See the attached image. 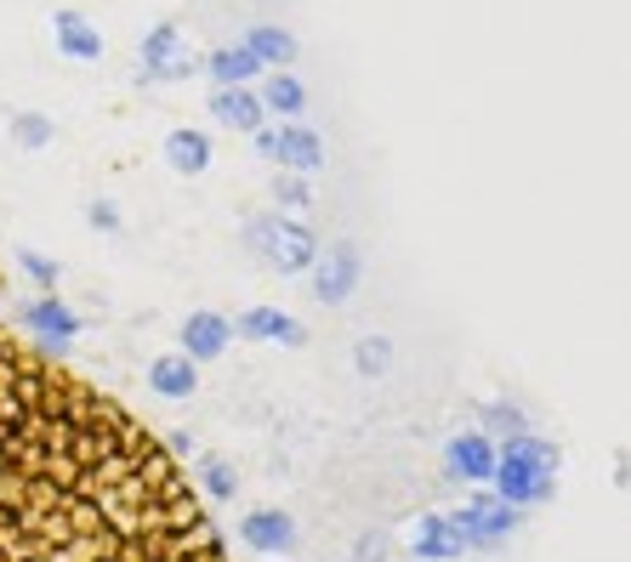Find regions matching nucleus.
<instances>
[{
    "mask_svg": "<svg viewBox=\"0 0 631 562\" xmlns=\"http://www.w3.org/2000/svg\"><path fill=\"white\" fill-rule=\"evenodd\" d=\"M0 562H228L171 449L52 352L0 336Z\"/></svg>",
    "mask_w": 631,
    "mask_h": 562,
    "instance_id": "f257e3e1",
    "label": "nucleus"
},
{
    "mask_svg": "<svg viewBox=\"0 0 631 562\" xmlns=\"http://www.w3.org/2000/svg\"><path fill=\"white\" fill-rule=\"evenodd\" d=\"M495 495L507 505H546L552 495H558V449L529 438V432H518V438L495 444Z\"/></svg>",
    "mask_w": 631,
    "mask_h": 562,
    "instance_id": "f03ea898",
    "label": "nucleus"
},
{
    "mask_svg": "<svg viewBox=\"0 0 631 562\" xmlns=\"http://www.w3.org/2000/svg\"><path fill=\"white\" fill-rule=\"evenodd\" d=\"M245 245H250V255H257L262 267H273V273H308L313 262H319V234L308 222H296V216H285V211H268V216H257L245 227Z\"/></svg>",
    "mask_w": 631,
    "mask_h": 562,
    "instance_id": "7ed1b4c3",
    "label": "nucleus"
},
{
    "mask_svg": "<svg viewBox=\"0 0 631 562\" xmlns=\"http://www.w3.org/2000/svg\"><path fill=\"white\" fill-rule=\"evenodd\" d=\"M12 319L29 329V336H40L58 358L69 352L74 336H81V313H74L69 301H58V290H40V296H29V301H17V313H12Z\"/></svg>",
    "mask_w": 631,
    "mask_h": 562,
    "instance_id": "20e7f679",
    "label": "nucleus"
},
{
    "mask_svg": "<svg viewBox=\"0 0 631 562\" xmlns=\"http://www.w3.org/2000/svg\"><path fill=\"white\" fill-rule=\"evenodd\" d=\"M449 523H456V534L467 540V551L472 546H500L518 528V505H507L500 495H478L461 511H449Z\"/></svg>",
    "mask_w": 631,
    "mask_h": 562,
    "instance_id": "39448f33",
    "label": "nucleus"
},
{
    "mask_svg": "<svg viewBox=\"0 0 631 562\" xmlns=\"http://www.w3.org/2000/svg\"><path fill=\"white\" fill-rule=\"evenodd\" d=\"M359 273H364V250L352 239H336L331 255H319V262H313V296L324 307H342L352 290H359Z\"/></svg>",
    "mask_w": 631,
    "mask_h": 562,
    "instance_id": "423d86ee",
    "label": "nucleus"
},
{
    "mask_svg": "<svg viewBox=\"0 0 631 562\" xmlns=\"http://www.w3.org/2000/svg\"><path fill=\"white\" fill-rule=\"evenodd\" d=\"M444 477L490 483L495 477V438H490V432H456V438L444 444Z\"/></svg>",
    "mask_w": 631,
    "mask_h": 562,
    "instance_id": "0eeeda50",
    "label": "nucleus"
},
{
    "mask_svg": "<svg viewBox=\"0 0 631 562\" xmlns=\"http://www.w3.org/2000/svg\"><path fill=\"white\" fill-rule=\"evenodd\" d=\"M183 358L188 364H211V358H222L228 352V341H234V319H222V313H211V307H199V313H188L183 319Z\"/></svg>",
    "mask_w": 631,
    "mask_h": 562,
    "instance_id": "6e6552de",
    "label": "nucleus"
},
{
    "mask_svg": "<svg viewBox=\"0 0 631 562\" xmlns=\"http://www.w3.org/2000/svg\"><path fill=\"white\" fill-rule=\"evenodd\" d=\"M239 540L262 557H285V551H296V517L280 505H262L250 517H239Z\"/></svg>",
    "mask_w": 631,
    "mask_h": 562,
    "instance_id": "1a4fd4ad",
    "label": "nucleus"
},
{
    "mask_svg": "<svg viewBox=\"0 0 631 562\" xmlns=\"http://www.w3.org/2000/svg\"><path fill=\"white\" fill-rule=\"evenodd\" d=\"M273 165L296 171V176H313L324 165V142H319L313 125H296V120L273 125Z\"/></svg>",
    "mask_w": 631,
    "mask_h": 562,
    "instance_id": "9d476101",
    "label": "nucleus"
},
{
    "mask_svg": "<svg viewBox=\"0 0 631 562\" xmlns=\"http://www.w3.org/2000/svg\"><path fill=\"white\" fill-rule=\"evenodd\" d=\"M234 336H245V341H280V347H308V324L280 313V307H245L239 324H234Z\"/></svg>",
    "mask_w": 631,
    "mask_h": 562,
    "instance_id": "9b49d317",
    "label": "nucleus"
},
{
    "mask_svg": "<svg viewBox=\"0 0 631 562\" xmlns=\"http://www.w3.org/2000/svg\"><path fill=\"white\" fill-rule=\"evenodd\" d=\"M211 120L228 125V132H245V137L268 125V114H262V102H257L250 86H216L211 91Z\"/></svg>",
    "mask_w": 631,
    "mask_h": 562,
    "instance_id": "f8f14e48",
    "label": "nucleus"
},
{
    "mask_svg": "<svg viewBox=\"0 0 631 562\" xmlns=\"http://www.w3.org/2000/svg\"><path fill=\"white\" fill-rule=\"evenodd\" d=\"M410 551H416V562H456V557H467V540L456 534V523H449V511H444V517H421Z\"/></svg>",
    "mask_w": 631,
    "mask_h": 562,
    "instance_id": "ddd939ff",
    "label": "nucleus"
},
{
    "mask_svg": "<svg viewBox=\"0 0 631 562\" xmlns=\"http://www.w3.org/2000/svg\"><path fill=\"white\" fill-rule=\"evenodd\" d=\"M148 387H154L160 398H171V403H183V398L199 392V364H188L183 352H165V358L148 364Z\"/></svg>",
    "mask_w": 631,
    "mask_h": 562,
    "instance_id": "4468645a",
    "label": "nucleus"
},
{
    "mask_svg": "<svg viewBox=\"0 0 631 562\" xmlns=\"http://www.w3.org/2000/svg\"><path fill=\"white\" fill-rule=\"evenodd\" d=\"M165 165L183 171V176H199L211 171V137L194 132V125H176V132L165 137Z\"/></svg>",
    "mask_w": 631,
    "mask_h": 562,
    "instance_id": "2eb2a0df",
    "label": "nucleus"
},
{
    "mask_svg": "<svg viewBox=\"0 0 631 562\" xmlns=\"http://www.w3.org/2000/svg\"><path fill=\"white\" fill-rule=\"evenodd\" d=\"M257 102H262V114L296 120L301 109H308V86H301V80H296L290 68H273L268 80H262V91H257Z\"/></svg>",
    "mask_w": 631,
    "mask_h": 562,
    "instance_id": "dca6fc26",
    "label": "nucleus"
},
{
    "mask_svg": "<svg viewBox=\"0 0 631 562\" xmlns=\"http://www.w3.org/2000/svg\"><path fill=\"white\" fill-rule=\"evenodd\" d=\"M206 74L216 86H250V80H262V63L250 58L245 46H216L206 58Z\"/></svg>",
    "mask_w": 631,
    "mask_h": 562,
    "instance_id": "f3484780",
    "label": "nucleus"
},
{
    "mask_svg": "<svg viewBox=\"0 0 631 562\" xmlns=\"http://www.w3.org/2000/svg\"><path fill=\"white\" fill-rule=\"evenodd\" d=\"M52 29H58V46L69 51L74 63H91V58H103V35L91 29V23L81 12H58L52 17Z\"/></svg>",
    "mask_w": 631,
    "mask_h": 562,
    "instance_id": "a211bd4d",
    "label": "nucleus"
},
{
    "mask_svg": "<svg viewBox=\"0 0 631 562\" xmlns=\"http://www.w3.org/2000/svg\"><path fill=\"white\" fill-rule=\"evenodd\" d=\"M250 58H257L262 68H285L290 58H296V35H285V29H273V23H257L245 40H239Z\"/></svg>",
    "mask_w": 631,
    "mask_h": 562,
    "instance_id": "6ab92c4d",
    "label": "nucleus"
},
{
    "mask_svg": "<svg viewBox=\"0 0 631 562\" xmlns=\"http://www.w3.org/2000/svg\"><path fill=\"white\" fill-rule=\"evenodd\" d=\"M194 477H199V489H206L216 505L239 495V477L228 472V460H216V454H206V460H199V472H194Z\"/></svg>",
    "mask_w": 631,
    "mask_h": 562,
    "instance_id": "aec40b11",
    "label": "nucleus"
},
{
    "mask_svg": "<svg viewBox=\"0 0 631 562\" xmlns=\"http://www.w3.org/2000/svg\"><path fill=\"white\" fill-rule=\"evenodd\" d=\"M171 58H183V29H176V23L165 17L160 29L143 40V68H154V63H171Z\"/></svg>",
    "mask_w": 631,
    "mask_h": 562,
    "instance_id": "412c9836",
    "label": "nucleus"
},
{
    "mask_svg": "<svg viewBox=\"0 0 631 562\" xmlns=\"http://www.w3.org/2000/svg\"><path fill=\"white\" fill-rule=\"evenodd\" d=\"M206 68V58H171V63H154V68H137V86H171V80H194Z\"/></svg>",
    "mask_w": 631,
    "mask_h": 562,
    "instance_id": "4be33fe9",
    "label": "nucleus"
},
{
    "mask_svg": "<svg viewBox=\"0 0 631 562\" xmlns=\"http://www.w3.org/2000/svg\"><path fill=\"white\" fill-rule=\"evenodd\" d=\"M12 137H17V148H46L58 137V125L46 114H12Z\"/></svg>",
    "mask_w": 631,
    "mask_h": 562,
    "instance_id": "5701e85b",
    "label": "nucleus"
},
{
    "mask_svg": "<svg viewBox=\"0 0 631 562\" xmlns=\"http://www.w3.org/2000/svg\"><path fill=\"white\" fill-rule=\"evenodd\" d=\"M352 364H359V375H382L393 364V341L387 336H364L359 347H352Z\"/></svg>",
    "mask_w": 631,
    "mask_h": 562,
    "instance_id": "b1692460",
    "label": "nucleus"
},
{
    "mask_svg": "<svg viewBox=\"0 0 631 562\" xmlns=\"http://www.w3.org/2000/svg\"><path fill=\"white\" fill-rule=\"evenodd\" d=\"M17 267L35 278V290H58V262H46L40 250H29V245H17Z\"/></svg>",
    "mask_w": 631,
    "mask_h": 562,
    "instance_id": "393cba45",
    "label": "nucleus"
},
{
    "mask_svg": "<svg viewBox=\"0 0 631 562\" xmlns=\"http://www.w3.org/2000/svg\"><path fill=\"white\" fill-rule=\"evenodd\" d=\"M273 199H280V204H290V211H301V204H313L308 183H301L296 171H280V176H273Z\"/></svg>",
    "mask_w": 631,
    "mask_h": 562,
    "instance_id": "a878e982",
    "label": "nucleus"
},
{
    "mask_svg": "<svg viewBox=\"0 0 631 562\" xmlns=\"http://www.w3.org/2000/svg\"><path fill=\"white\" fill-rule=\"evenodd\" d=\"M484 421H490V432H500V438H518V432H523V415H518L512 403H490Z\"/></svg>",
    "mask_w": 631,
    "mask_h": 562,
    "instance_id": "bb28decb",
    "label": "nucleus"
},
{
    "mask_svg": "<svg viewBox=\"0 0 631 562\" xmlns=\"http://www.w3.org/2000/svg\"><path fill=\"white\" fill-rule=\"evenodd\" d=\"M86 222L103 227V234H120V211H114L109 199H91V204H86Z\"/></svg>",
    "mask_w": 631,
    "mask_h": 562,
    "instance_id": "cd10ccee",
    "label": "nucleus"
},
{
    "mask_svg": "<svg viewBox=\"0 0 631 562\" xmlns=\"http://www.w3.org/2000/svg\"><path fill=\"white\" fill-rule=\"evenodd\" d=\"M382 551H387V540H382V534H375V540L364 534V540H359V562H382Z\"/></svg>",
    "mask_w": 631,
    "mask_h": 562,
    "instance_id": "c85d7f7f",
    "label": "nucleus"
}]
</instances>
